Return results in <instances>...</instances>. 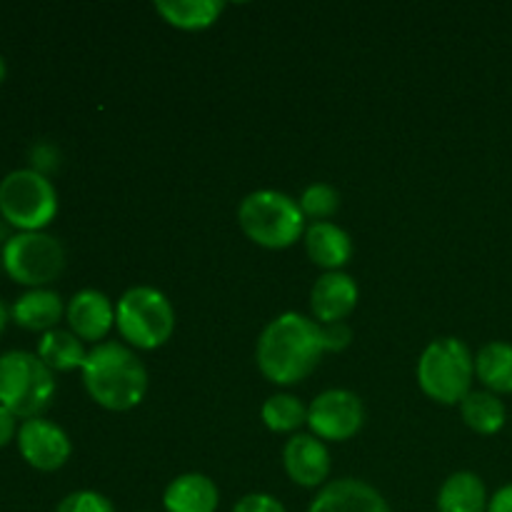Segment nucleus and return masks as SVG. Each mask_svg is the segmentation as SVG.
<instances>
[{
  "label": "nucleus",
  "instance_id": "obj_1",
  "mask_svg": "<svg viewBox=\"0 0 512 512\" xmlns=\"http://www.w3.org/2000/svg\"><path fill=\"white\" fill-rule=\"evenodd\" d=\"M323 353L320 323L300 313H283L260 333L255 360L270 383L295 385L313 375Z\"/></svg>",
  "mask_w": 512,
  "mask_h": 512
},
{
  "label": "nucleus",
  "instance_id": "obj_2",
  "mask_svg": "<svg viewBox=\"0 0 512 512\" xmlns=\"http://www.w3.org/2000/svg\"><path fill=\"white\" fill-rule=\"evenodd\" d=\"M83 385L90 398L105 410L125 413L143 403L148 393V370L143 360L120 343H98L88 350L83 365Z\"/></svg>",
  "mask_w": 512,
  "mask_h": 512
},
{
  "label": "nucleus",
  "instance_id": "obj_3",
  "mask_svg": "<svg viewBox=\"0 0 512 512\" xmlns=\"http://www.w3.org/2000/svg\"><path fill=\"white\" fill-rule=\"evenodd\" d=\"M238 225L255 245L285 250L305 235V215L298 200L280 190H255L238 208Z\"/></svg>",
  "mask_w": 512,
  "mask_h": 512
},
{
  "label": "nucleus",
  "instance_id": "obj_4",
  "mask_svg": "<svg viewBox=\"0 0 512 512\" xmlns=\"http://www.w3.org/2000/svg\"><path fill=\"white\" fill-rule=\"evenodd\" d=\"M55 375L38 353L8 350L0 355V405L15 418H40L55 398Z\"/></svg>",
  "mask_w": 512,
  "mask_h": 512
},
{
  "label": "nucleus",
  "instance_id": "obj_5",
  "mask_svg": "<svg viewBox=\"0 0 512 512\" xmlns=\"http://www.w3.org/2000/svg\"><path fill=\"white\" fill-rule=\"evenodd\" d=\"M475 378V355L458 338H438L418 360V385L440 405H460L470 395Z\"/></svg>",
  "mask_w": 512,
  "mask_h": 512
},
{
  "label": "nucleus",
  "instance_id": "obj_6",
  "mask_svg": "<svg viewBox=\"0 0 512 512\" xmlns=\"http://www.w3.org/2000/svg\"><path fill=\"white\" fill-rule=\"evenodd\" d=\"M115 328L130 348L158 350L173 338L175 310L158 288L135 285L115 305Z\"/></svg>",
  "mask_w": 512,
  "mask_h": 512
},
{
  "label": "nucleus",
  "instance_id": "obj_7",
  "mask_svg": "<svg viewBox=\"0 0 512 512\" xmlns=\"http://www.w3.org/2000/svg\"><path fill=\"white\" fill-rule=\"evenodd\" d=\"M58 215V190L48 175L15 168L0 180V218L18 233L45 230Z\"/></svg>",
  "mask_w": 512,
  "mask_h": 512
},
{
  "label": "nucleus",
  "instance_id": "obj_8",
  "mask_svg": "<svg viewBox=\"0 0 512 512\" xmlns=\"http://www.w3.org/2000/svg\"><path fill=\"white\" fill-rule=\"evenodd\" d=\"M3 270L25 288H48L65 270V248L45 230L13 233L0 248Z\"/></svg>",
  "mask_w": 512,
  "mask_h": 512
},
{
  "label": "nucleus",
  "instance_id": "obj_9",
  "mask_svg": "<svg viewBox=\"0 0 512 512\" xmlns=\"http://www.w3.org/2000/svg\"><path fill=\"white\" fill-rule=\"evenodd\" d=\"M365 423L363 400L343 388L320 393L308 408V428L318 440L345 443L355 438Z\"/></svg>",
  "mask_w": 512,
  "mask_h": 512
},
{
  "label": "nucleus",
  "instance_id": "obj_10",
  "mask_svg": "<svg viewBox=\"0 0 512 512\" xmlns=\"http://www.w3.org/2000/svg\"><path fill=\"white\" fill-rule=\"evenodd\" d=\"M15 440H18V450L25 463L35 470H43V473L60 470L73 453L68 433L53 420H45L43 415L23 420Z\"/></svg>",
  "mask_w": 512,
  "mask_h": 512
},
{
  "label": "nucleus",
  "instance_id": "obj_11",
  "mask_svg": "<svg viewBox=\"0 0 512 512\" xmlns=\"http://www.w3.org/2000/svg\"><path fill=\"white\" fill-rule=\"evenodd\" d=\"M288 478L300 488H320L330 475V453L315 435L295 433L283 448Z\"/></svg>",
  "mask_w": 512,
  "mask_h": 512
},
{
  "label": "nucleus",
  "instance_id": "obj_12",
  "mask_svg": "<svg viewBox=\"0 0 512 512\" xmlns=\"http://www.w3.org/2000/svg\"><path fill=\"white\" fill-rule=\"evenodd\" d=\"M65 318H68L70 333L78 335L80 340H88V343H98L115 325V305L100 290L83 288L68 300Z\"/></svg>",
  "mask_w": 512,
  "mask_h": 512
},
{
  "label": "nucleus",
  "instance_id": "obj_13",
  "mask_svg": "<svg viewBox=\"0 0 512 512\" xmlns=\"http://www.w3.org/2000/svg\"><path fill=\"white\" fill-rule=\"evenodd\" d=\"M358 283L348 273H325L315 280L310 290V310L320 325L343 323L358 308Z\"/></svg>",
  "mask_w": 512,
  "mask_h": 512
},
{
  "label": "nucleus",
  "instance_id": "obj_14",
  "mask_svg": "<svg viewBox=\"0 0 512 512\" xmlns=\"http://www.w3.org/2000/svg\"><path fill=\"white\" fill-rule=\"evenodd\" d=\"M308 512H390V505L365 480L343 478L325 485Z\"/></svg>",
  "mask_w": 512,
  "mask_h": 512
},
{
  "label": "nucleus",
  "instance_id": "obj_15",
  "mask_svg": "<svg viewBox=\"0 0 512 512\" xmlns=\"http://www.w3.org/2000/svg\"><path fill=\"white\" fill-rule=\"evenodd\" d=\"M305 253L325 273H338L353 258V240L340 225L330 220L310 223L305 228Z\"/></svg>",
  "mask_w": 512,
  "mask_h": 512
},
{
  "label": "nucleus",
  "instance_id": "obj_16",
  "mask_svg": "<svg viewBox=\"0 0 512 512\" xmlns=\"http://www.w3.org/2000/svg\"><path fill=\"white\" fill-rule=\"evenodd\" d=\"M65 313L63 298L50 288H30L25 290L15 303L10 305V320L15 325L33 333H48L55 330Z\"/></svg>",
  "mask_w": 512,
  "mask_h": 512
},
{
  "label": "nucleus",
  "instance_id": "obj_17",
  "mask_svg": "<svg viewBox=\"0 0 512 512\" xmlns=\"http://www.w3.org/2000/svg\"><path fill=\"white\" fill-rule=\"evenodd\" d=\"M218 505V485L203 473L178 475L163 493L165 512H215Z\"/></svg>",
  "mask_w": 512,
  "mask_h": 512
},
{
  "label": "nucleus",
  "instance_id": "obj_18",
  "mask_svg": "<svg viewBox=\"0 0 512 512\" xmlns=\"http://www.w3.org/2000/svg\"><path fill=\"white\" fill-rule=\"evenodd\" d=\"M488 490L480 475L458 470L438 490V512H488Z\"/></svg>",
  "mask_w": 512,
  "mask_h": 512
},
{
  "label": "nucleus",
  "instance_id": "obj_19",
  "mask_svg": "<svg viewBox=\"0 0 512 512\" xmlns=\"http://www.w3.org/2000/svg\"><path fill=\"white\" fill-rule=\"evenodd\" d=\"M225 3L220 0H158L155 13L168 25L178 30H205L215 25V20L223 15Z\"/></svg>",
  "mask_w": 512,
  "mask_h": 512
},
{
  "label": "nucleus",
  "instance_id": "obj_20",
  "mask_svg": "<svg viewBox=\"0 0 512 512\" xmlns=\"http://www.w3.org/2000/svg\"><path fill=\"white\" fill-rule=\"evenodd\" d=\"M38 358L48 365L53 373H70V370H83L88 350L83 340L70 330H48L38 343Z\"/></svg>",
  "mask_w": 512,
  "mask_h": 512
},
{
  "label": "nucleus",
  "instance_id": "obj_21",
  "mask_svg": "<svg viewBox=\"0 0 512 512\" xmlns=\"http://www.w3.org/2000/svg\"><path fill=\"white\" fill-rule=\"evenodd\" d=\"M475 375L485 390L495 395L512 393V345L505 340H493L483 345L475 355Z\"/></svg>",
  "mask_w": 512,
  "mask_h": 512
},
{
  "label": "nucleus",
  "instance_id": "obj_22",
  "mask_svg": "<svg viewBox=\"0 0 512 512\" xmlns=\"http://www.w3.org/2000/svg\"><path fill=\"white\" fill-rule=\"evenodd\" d=\"M463 423L478 435H495L508 423V410L505 403L490 390H470L468 398L460 403Z\"/></svg>",
  "mask_w": 512,
  "mask_h": 512
},
{
  "label": "nucleus",
  "instance_id": "obj_23",
  "mask_svg": "<svg viewBox=\"0 0 512 512\" xmlns=\"http://www.w3.org/2000/svg\"><path fill=\"white\" fill-rule=\"evenodd\" d=\"M260 418L273 433H298L303 425H308V408L295 395L278 393L265 400Z\"/></svg>",
  "mask_w": 512,
  "mask_h": 512
},
{
  "label": "nucleus",
  "instance_id": "obj_24",
  "mask_svg": "<svg viewBox=\"0 0 512 512\" xmlns=\"http://www.w3.org/2000/svg\"><path fill=\"white\" fill-rule=\"evenodd\" d=\"M298 205L305 218H310L313 223H325V220L338 213L340 193L328 183H313L300 195Z\"/></svg>",
  "mask_w": 512,
  "mask_h": 512
},
{
  "label": "nucleus",
  "instance_id": "obj_25",
  "mask_svg": "<svg viewBox=\"0 0 512 512\" xmlns=\"http://www.w3.org/2000/svg\"><path fill=\"white\" fill-rule=\"evenodd\" d=\"M55 512H115V508L103 493H95V490H75V493L65 495L60 500Z\"/></svg>",
  "mask_w": 512,
  "mask_h": 512
},
{
  "label": "nucleus",
  "instance_id": "obj_26",
  "mask_svg": "<svg viewBox=\"0 0 512 512\" xmlns=\"http://www.w3.org/2000/svg\"><path fill=\"white\" fill-rule=\"evenodd\" d=\"M320 338H323L325 353H340L353 343V330L345 320L343 323H328L320 325Z\"/></svg>",
  "mask_w": 512,
  "mask_h": 512
},
{
  "label": "nucleus",
  "instance_id": "obj_27",
  "mask_svg": "<svg viewBox=\"0 0 512 512\" xmlns=\"http://www.w3.org/2000/svg\"><path fill=\"white\" fill-rule=\"evenodd\" d=\"M233 512H285V505L268 493H250L235 503Z\"/></svg>",
  "mask_w": 512,
  "mask_h": 512
},
{
  "label": "nucleus",
  "instance_id": "obj_28",
  "mask_svg": "<svg viewBox=\"0 0 512 512\" xmlns=\"http://www.w3.org/2000/svg\"><path fill=\"white\" fill-rule=\"evenodd\" d=\"M55 160H58V150H55L53 145L38 143V145H33V150H30V163H33L30 168L38 170V173L48 175L50 170L58 165Z\"/></svg>",
  "mask_w": 512,
  "mask_h": 512
},
{
  "label": "nucleus",
  "instance_id": "obj_29",
  "mask_svg": "<svg viewBox=\"0 0 512 512\" xmlns=\"http://www.w3.org/2000/svg\"><path fill=\"white\" fill-rule=\"evenodd\" d=\"M18 428H20L18 418H15L8 408L0 405V448H5L10 440L18 438Z\"/></svg>",
  "mask_w": 512,
  "mask_h": 512
},
{
  "label": "nucleus",
  "instance_id": "obj_30",
  "mask_svg": "<svg viewBox=\"0 0 512 512\" xmlns=\"http://www.w3.org/2000/svg\"><path fill=\"white\" fill-rule=\"evenodd\" d=\"M488 512H512V483L503 485V488L490 498Z\"/></svg>",
  "mask_w": 512,
  "mask_h": 512
},
{
  "label": "nucleus",
  "instance_id": "obj_31",
  "mask_svg": "<svg viewBox=\"0 0 512 512\" xmlns=\"http://www.w3.org/2000/svg\"><path fill=\"white\" fill-rule=\"evenodd\" d=\"M8 315H10V310L5 308V303H3V300H0V333H3L5 325H8Z\"/></svg>",
  "mask_w": 512,
  "mask_h": 512
},
{
  "label": "nucleus",
  "instance_id": "obj_32",
  "mask_svg": "<svg viewBox=\"0 0 512 512\" xmlns=\"http://www.w3.org/2000/svg\"><path fill=\"white\" fill-rule=\"evenodd\" d=\"M5 75H8V63H5V58L0 55V83L5 80Z\"/></svg>",
  "mask_w": 512,
  "mask_h": 512
},
{
  "label": "nucleus",
  "instance_id": "obj_33",
  "mask_svg": "<svg viewBox=\"0 0 512 512\" xmlns=\"http://www.w3.org/2000/svg\"><path fill=\"white\" fill-rule=\"evenodd\" d=\"M0 270H3V260H0Z\"/></svg>",
  "mask_w": 512,
  "mask_h": 512
}]
</instances>
